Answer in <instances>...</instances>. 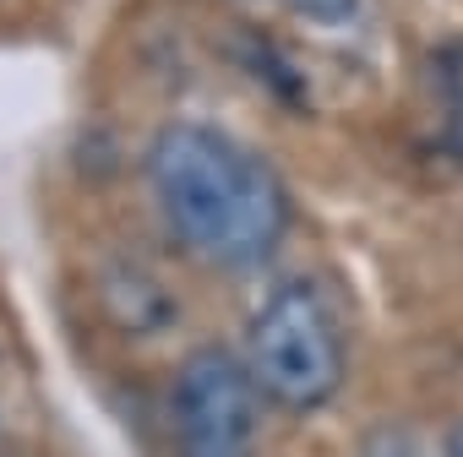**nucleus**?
I'll list each match as a JSON object with an SVG mask.
<instances>
[{
	"instance_id": "6",
	"label": "nucleus",
	"mask_w": 463,
	"mask_h": 457,
	"mask_svg": "<svg viewBox=\"0 0 463 457\" xmlns=\"http://www.w3.org/2000/svg\"><path fill=\"white\" fill-rule=\"evenodd\" d=\"M289 6H295L306 23H317V28H344V23H354L360 0H289Z\"/></svg>"
},
{
	"instance_id": "2",
	"label": "nucleus",
	"mask_w": 463,
	"mask_h": 457,
	"mask_svg": "<svg viewBox=\"0 0 463 457\" xmlns=\"http://www.w3.org/2000/svg\"><path fill=\"white\" fill-rule=\"evenodd\" d=\"M246 370L262 403L284 414H322L349 376L344 316L317 278H284L246 332Z\"/></svg>"
},
{
	"instance_id": "7",
	"label": "nucleus",
	"mask_w": 463,
	"mask_h": 457,
	"mask_svg": "<svg viewBox=\"0 0 463 457\" xmlns=\"http://www.w3.org/2000/svg\"><path fill=\"white\" fill-rule=\"evenodd\" d=\"M441 457H463V419L447 424V435H441Z\"/></svg>"
},
{
	"instance_id": "5",
	"label": "nucleus",
	"mask_w": 463,
	"mask_h": 457,
	"mask_svg": "<svg viewBox=\"0 0 463 457\" xmlns=\"http://www.w3.org/2000/svg\"><path fill=\"white\" fill-rule=\"evenodd\" d=\"M360 457H425V452L409 424H376V430H365Z\"/></svg>"
},
{
	"instance_id": "3",
	"label": "nucleus",
	"mask_w": 463,
	"mask_h": 457,
	"mask_svg": "<svg viewBox=\"0 0 463 457\" xmlns=\"http://www.w3.org/2000/svg\"><path fill=\"white\" fill-rule=\"evenodd\" d=\"M257 381L241 354L196 349L169 387L175 457H251L257 441Z\"/></svg>"
},
{
	"instance_id": "1",
	"label": "nucleus",
	"mask_w": 463,
	"mask_h": 457,
	"mask_svg": "<svg viewBox=\"0 0 463 457\" xmlns=\"http://www.w3.org/2000/svg\"><path fill=\"white\" fill-rule=\"evenodd\" d=\"M147 185L164 212V228L218 273H251L284 246V180L268 158L223 136L218 126H164L147 147Z\"/></svg>"
},
{
	"instance_id": "4",
	"label": "nucleus",
	"mask_w": 463,
	"mask_h": 457,
	"mask_svg": "<svg viewBox=\"0 0 463 457\" xmlns=\"http://www.w3.org/2000/svg\"><path fill=\"white\" fill-rule=\"evenodd\" d=\"M441 104H447V142L463 153V44L441 66Z\"/></svg>"
},
{
	"instance_id": "8",
	"label": "nucleus",
	"mask_w": 463,
	"mask_h": 457,
	"mask_svg": "<svg viewBox=\"0 0 463 457\" xmlns=\"http://www.w3.org/2000/svg\"><path fill=\"white\" fill-rule=\"evenodd\" d=\"M0 457H44V452H39V446H17L6 430H0Z\"/></svg>"
}]
</instances>
